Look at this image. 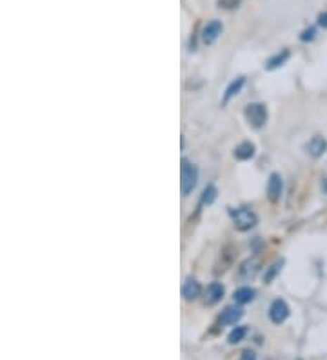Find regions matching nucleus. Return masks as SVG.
Returning a JSON list of instances; mask_svg holds the SVG:
<instances>
[{"label": "nucleus", "mask_w": 327, "mask_h": 360, "mask_svg": "<svg viewBox=\"0 0 327 360\" xmlns=\"http://www.w3.org/2000/svg\"><path fill=\"white\" fill-rule=\"evenodd\" d=\"M196 180H198V172L196 167L189 162L188 158H184L182 166H180V186H182V195L188 197L196 186Z\"/></svg>", "instance_id": "nucleus-1"}, {"label": "nucleus", "mask_w": 327, "mask_h": 360, "mask_svg": "<svg viewBox=\"0 0 327 360\" xmlns=\"http://www.w3.org/2000/svg\"><path fill=\"white\" fill-rule=\"evenodd\" d=\"M231 215L236 229H240V231H248V229L255 228L258 222L257 215L251 210H248V207H238L236 211H233Z\"/></svg>", "instance_id": "nucleus-2"}, {"label": "nucleus", "mask_w": 327, "mask_h": 360, "mask_svg": "<svg viewBox=\"0 0 327 360\" xmlns=\"http://www.w3.org/2000/svg\"><path fill=\"white\" fill-rule=\"evenodd\" d=\"M245 117L253 128H262L267 122V108L264 104H249L245 108Z\"/></svg>", "instance_id": "nucleus-3"}, {"label": "nucleus", "mask_w": 327, "mask_h": 360, "mask_svg": "<svg viewBox=\"0 0 327 360\" xmlns=\"http://www.w3.org/2000/svg\"><path fill=\"white\" fill-rule=\"evenodd\" d=\"M289 316V308L288 304L283 302V300H275V302L271 304L269 308V319L273 324H282L286 322V319Z\"/></svg>", "instance_id": "nucleus-4"}, {"label": "nucleus", "mask_w": 327, "mask_h": 360, "mask_svg": "<svg viewBox=\"0 0 327 360\" xmlns=\"http://www.w3.org/2000/svg\"><path fill=\"white\" fill-rule=\"evenodd\" d=\"M222 35V22L220 20H211V22L205 24V27L202 30V40L204 44H213L218 37Z\"/></svg>", "instance_id": "nucleus-5"}, {"label": "nucleus", "mask_w": 327, "mask_h": 360, "mask_svg": "<svg viewBox=\"0 0 327 360\" xmlns=\"http://www.w3.org/2000/svg\"><path fill=\"white\" fill-rule=\"evenodd\" d=\"M305 150H307V153H309L311 157H314V158L322 157V155L327 151V141L320 135L313 136V139L307 142V146H305Z\"/></svg>", "instance_id": "nucleus-6"}, {"label": "nucleus", "mask_w": 327, "mask_h": 360, "mask_svg": "<svg viewBox=\"0 0 327 360\" xmlns=\"http://www.w3.org/2000/svg\"><path fill=\"white\" fill-rule=\"evenodd\" d=\"M267 195H269L271 202H278L280 197H282V179H280L278 173H273L269 176V182H267Z\"/></svg>", "instance_id": "nucleus-7"}, {"label": "nucleus", "mask_w": 327, "mask_h": 360, "mask_svg": "<svg viewBox=\"0 0 327 360\" xmlns=\"http://www.w3.org/2000/svg\"><path fill=\"white\" fill-rule=\"evenodd\" d=\"M182 295L186 300H195L202 295V285L200 282H196L195 278H189V281L184 282L182 285Z\"/></svg>", "instance_id": "nucleus-8"}, {"label": "nucleus", "mask_w": 327, "mask_h": 360, "mask_svg": "<svg viewBox=\"0 0 327 360\" xmlns=\"http://www.w3.org/2000/svg\"><path fill=\"white\" fill-rule=\"evenodd\" d=\"M224 297V285L218 284V282H213V284L207 285V290H205V304H210V306H213V304L220 302Z\"/></svg>", "instance_id": "nucleus-9"}, {"label": "nucleus", "mask_w": 327, "mask_h": 360, "mask_svg": "<svg viewBox=\"0 0 327 360\" xmlns=\"http://www.w3.org/2000/svg\"><path fill=\"white\" fill-rule=\"evenodd\" d=\"M255 155V144L253 142H242L235 148V157L238 160H249V158H253Z\"/></svg>", "instance_id": "nucleus-10"}, {"label": "nucleus", "mask_w": 327, "mask_h": 360, "mask_svg": "<svg viewBox=\"0 0 327 360\" xmlns=\"http://www.w3.org/2000/svg\"><path fill=\"white\" fill-rule=\"evenodd\" d=\"M258 268H260V262H258V259H251L248 260V262L240 268V277L244 278V281H249V278H253L255 275H257Z\"/></svg>", "instance_id": "nucleus-11"}, {"label": "nucleus", "mask_w": 327, "mask_h": 360, "mask_svg": "<svg viewBox=\"0 0 327 360\" xmlns=\"http://www.w3.org/2000/svg\"><path fill=\"white\" fill-rule=\"evenodd\" d=\"M242 309L240 308H227L226 311L222 313V316H220V321H222V324H227V326H231V324H236V322L242 319Z\"/></svg>", "instance_id": "nucleus-12"}, {"label": "nucleus", "mask_w": 327, "mask_h": 360, "mask_svg": "<svg viewBox=\"0 0 327 360\" xmlns=\"http://www.w3.org/2000/svg\"><path fill=\"white\" fill-rule=\"evenodd\" d=\"M244 77H238V79L236 80H233L231 84H229V86H227V89H226V95H224V104H227V102L231 101L233 97H235V95H238L240 93V89H242V86H244Z\"/></svg>", "instance_id": "nucleus-13"}, {"label": "nucleus", "mask_w": 327, "mask_h": 360, "mask_svg": "<svg viewBox=\"0 0 327 360\" xmlns=\"http://www.w3.org/2000/svg\"><path fill=\"white\" fill-rule=\"evenodd\" d=\"M255 299V290H251L249 285H244V288H238L235 291V302L238 304H248Z\"/></svg>", "instance_id": "nucleus-14"}, {"label": "nucleus", "mask_w": 327, "mask_h": 360, "mask_svg": "<svg viewBox=\"0 0 327 360\" xmlns=\"http://www.w3.org/2000/svg\"><path fill=\"white\" fill-rule=\"evenodd\" d=\"M245 333H248V330H245L244 326H236L235 330L229 333V338H227V340H229V344H238L244 340Z\"/></svg>", "instance_id": "nucleus-15"}, {"label": "nucleus", "mask_w": 327, "mask_h": 360, "mask_svg": "<svg viewBox=\"0 0 327 360\" xmlns=\"http://www.w3.org/2000/svg\"><path fill=\"white\" fill-rule=\"evenodd\" d=\"M288 58H289V51H282V55L278 53L276 57H273L269 62H267V70H275V68L282 66L283 62L288 60Z\"/></svg>", "instance_id": "nucleus-16"}, {"label": "nucleus", "mask_w": 327, "mask_h": 360, "mask_svg": "<svg viewBox=\"0 0 327 360\" xmlns=\"http://www.w3.org/2000/svg\"><path fill=\"white\" fill-rule=\"evenodd\" d=\"M217 198V189L214 186H207L204 191V197H202V204H211Z\"/></svg>", "instance_id": "nucleus-17"}, {"label": "nucleus", "mask_w": 327, "mask_h": 360, "mask_svg": "<svg viewBox=\"0 0 327 360\" xmlns=\"http://www.w3.org/2000/svg\"><path fill=\"white\" fill-rule=\"evenodd\" d=\"M240 2H242V0H217L218 8L222 9H236L240 6Z\"/></svg>", "instance_id": "nucleus-18"}, {"label": "nucleus", "mask_w": 327, "mask_h": 360, "mask_svg": "<svg viewBox=\"0 0 327 360\" xmlns=\"http://www.w3.org/2000/svg\"><path fill=\"white\" fill-rule=\"evenodd\" d=\"M300 39L304 40V42H307V40H313L314 39V27H311V30H305L304 33H302Z\"/></svg>", "instance_id": "nucleus-19"}, {"label": "nucleus", "mask_w": 327, "mask_h": 360, "mask_svg": "<svg viewBox=\"0 0 327 360\" xmlns=\"http://www.w3.org/2000/svg\"><path fill=\"white\" fill-rule=\"evenodd\" d=\"M240 360H257V355H255V352H251V349H245V352H242V355H240Z\"/></svg>", "instance_id": "nucleus-20"}, {"label": "nucleus", "mask_w": 327, "mask_h": 360, "mask_svg": "<svg viewBox=\"0 0 327 360\" xmlns=\"http://www.w3.org/2000/svg\"><path fill=\"white\" fill-rule=\"evenodd\" d=\"M278 266H280V264H275V266H273V268H271V271H269V275H267V277H266V282H271V278H273V277H275V273L276 271H278Z\"/></svg>", "instance_id": "nucleus-21"}, {"label": "nucleus", "mask_w": 327, "mask_h": 360, "mask_svg": "<svg viewBox=\"0 0 327 360\" xmlns=\"http://www.w3.org/2000/svg\"><path fill=\"white\" fill-rule=\"evenodd\" d=\"M319 26L327 27V11H323V13L319 17Z\"/></svg>", "instance_id": "nucleus-22"}]
</instances>
